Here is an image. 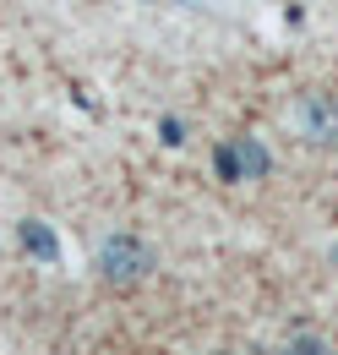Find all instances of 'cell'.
Masks as SVG:
<instances>
[{
    "label": "cell",
    "instance_id": "obj_1",
    "mask_svg": "<svg viewBox=\"0 0 338 355\" xmlns=\"http://www.w3.org/2000/svg\"><path fill=\"white\" fill-rule=\"evenodd\" d=\"M153 268H159L153 246L136 241V235H109L104 252H98V273H104L109 284H136V279H148Z\"/></svg>",
    "mask_w": 338,
    "mask_h": 355
},
{
    "label": "cell",
    "instance_id": "obj_2",
    "mask_svg": "<svg viewBox=\"0 0 338 355\" xmlns=\"http://www.w3.org/2000/svg\"><path fill=\"white\" fill-rule=\"evenodd\" d=\"M295 121L300 132L311 137V142H322V148H338V104L328 93H305L295 104Z\"/></svg>",
    "mask_w": 338,
    "mask_h": 355
},
{
    "label": "cell",
    "instance_id": "obj_3",
    "mask_svg": "<svg viewBox=\"0 0 338 355\" xmlns=\"http://www.w3.org/2000/svg\"><path fill=\"white\" fill-rule=\"evenodd\" d=\"M17 241H22V252H28L33 263H60V241H55V230L44 219H22Z\"/></svg>",
    "mask_w": 338,
    "mask_h": 355
},
{
    "label": "cell",
    "instance_id": "obj_4",
    "mask_svg": "<svg viewBox=\"0 0 338 355\" xmlns=\"http://www.w3.org/2000/svg\"><path fill=\"white\" fill-rule=\"evenodd\" d=\"M235 159H240V175L246 180H262L267 170H273V153H267L256 137H235Z\"/></svg>",
    "mask_w": 338,
    "mask_h": 355
},
{
    "label": "cell",
    "instance_id": "obj_5",
    "mask_svg": "<svg viewBox=\"0 0 338 355\" xmlns=\"http://www.w3.org/2000/svg\"><path fill=\"white\" fill-rule=\"evenodd\" d=\"M213 164H218V180H246L240 175V159H235V142H224V148L213 153Z\"/></svg>",
    "mask_w": 338,
    "mask_h": 355
},
{
    "label": "cell",
    "instance_id": "obj_6",
    "mask_svg": "<svg viewBox=\"0 0 338 355\" xmlns=\"http://www.w3.org/2000/svg\"><path fill=\"white\" fill-rule=\"evenodd\" d=\"M284 355H328V345L317 339V334H300V339H290V350Z\"/></svg>",
    "mask_w": 338,
    "mask_h": 355
},
{
    "label": "cell",
    "instance_id": "obj_7",
    "mask_svg": "<svg viewBox=\"0 0 338 355\" xmlns=\"http://www.w3.org/2000/svg\"><path fill=\"white\" fill-rule=\"evenodd\" d=\"M159 137H164L169 148H180V142H186V126H180L175 115H164V121H159Z\"/></svg>",
    "mask_w": 338,
    "mask_h": 355
}]
</instances>
